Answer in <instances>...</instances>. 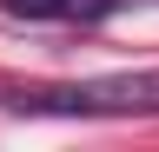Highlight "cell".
<instances>
[{"label":"cell","mask_w":159,"mask_h":152,"mask_svg":"<svg viewBox=\"0 0 159 152\" xmlns=\"http://www.w3.org/2000/svg\"><path fill=\"white\" fill-rule=\"evenodd\" d=\"M119 0H60V20H106Z\"/></svg>","instance_id":"obj_2"},{"label":"cell","mask_w":159,"mask_h":152,"mask_svg":"<svg viewBox=\"0 0 159 152\" xmlns=\"http://www.w3.org/2000/svg\"><path fill=\"white\" fill-rule=\"evenodd\" d=\"M13 112H40V119H152L159 73H106V80H73V86H33V93H13Z\"/></svg>","instance_id":"obj_1"}]
</instances>
